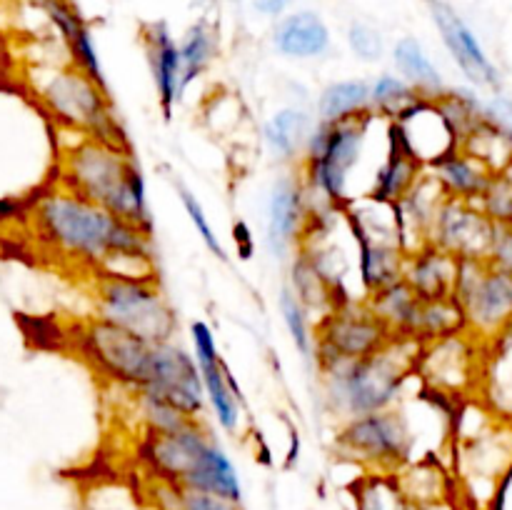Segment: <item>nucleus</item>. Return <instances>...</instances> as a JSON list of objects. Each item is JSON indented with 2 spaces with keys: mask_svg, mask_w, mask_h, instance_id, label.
Returning a JSON list of instances; mask_svg holds the SVG:
<instances>
[{
  "mask_svg": "<svg viewBox=\"0 0 512 510\" xmlns=\"http://www.w3.org/2000/svg\"><path fill=\"white\" fill-rule=\"evenodd\" d=\"M308 220V193L303 180L280 178L268 200V245L275 258H288L290 250L300 248Z\"/></svg>",
  "mask_w": 512,
  "mask_h": 510,
  "instance_id": "nucleus-18",
  "label": "nucleus"
},
{
  "mask_svg": "<svg viewBox=\"0 0 512 510\" xmlns=\"http://www.w3.org/2000/svg\"><path fill=\"white\" fill-rule=\"evenodd\" d=\"M425 165L405 148L400 140L398 130H395L393 120L388 123V148H385V160L380 170L375 173L373 190L368 198L380 200V203L398 205L410 190L418 185V180L425 175Z\"/></svg>",
  "mask_w": 512,
  "mask_h": 510,
  "instance_id": "nucleus-21",
  "label": "nucleus"
},
{
  "mask_svg": "<svg viewBox=\"0 0 512 510\" xmlns=\"http://www.w3.org/2000/svg\"><path fill=\"white\" fill-rule=\"evenodd\" d=\"M255 8H258L263 15L275 18V15H280L285 8H288V0H255Z\"/></svg>",
  "mask_w": 512,
  "mask_h": 510,
  "instance_id": "nucleus-43",
  "label": "nucleus"
},
{
  "mask_svg": "<svg viewBox=\"0 0 512 510\" xmlns=\"http://www.w3.org/2000/svg\"><path fill=\"white\" fill-rule=\"evenodd\" d=\"M495 223L475 203L445 198L430 228V245L448 250L458 260H488Z\"/></svg>",
  "mask_w": 512,
  "mask_h": 510,
  "instance_id": "nucleus-14",
  "label": "nucleus"
},
{
  "mask_svg": "<svg viewBox=\"0 0 512 510\" xmlns=\"http://www.w3.org/2000/svg\"><path fill=\"white\" fill-rule=\"evenodd\" d=\"M463 330H468V323H465V313L458 300H455V295L438 300H423L418 325H415V340L418 343L448 338V335L463 333Z\"/></svg>",
  "mask_w": 512,
  "mask_h": 510,
  "instance_id": "nucleus-32",
  "label": "nucleus"
},
{
  "mask_svg": "<svg viewBox=\"0 0 512 510\" xmlns=\"http://www.w3.org/2000/svg\"><path fill=\"white\" fill-rule=\"evenodd\" d=\"M35 238L53 255L88 265L98 273L113 255L155 258L153 233L90 203L83 195L55 185L28 205Z\"/></svg>",
  "mask_w": 512,
  "mask_h": 510,
  "instance_id": "nucleus-1",
  "label": "nucleus"
},
{
  "mask_svg": "<svg viewBox=\"0 0 512 510\" xmlns=\"http://www.w3.org/2000/svg\"><path fill=\"white\" fill-rule=\"evenodd\" d=\"M83 350L95 368L115 383L133 390H145L153 373L155 343L108 323L103 318L90 320L83 333Z\"/></svg>",
  "mask_w": 512,
  "mask_h": 510,
  "instance_id": "nucleus-11",
  "label": "nucleus"
},
{
  "mask_svg": "<svg viewBox=\"0 0 512 510\" xmlns=\"http://www.w3.org/2000/svg\"><path fill=\"white\" fill-rule=\"evenodd\" d=\"M355 510H418L398 473H365L353 488Z\"/></svg>",
  "mask_w": 512,
  "mask_h": 510,
  "instance_id": "nucleus-28",
  "label": "nucleus"
},
{
  "mask_svg": "<svg viewBox=\"0 0 512 510\" xmlns=\"http://www.w3.org/2000/svg\"><path fill=\"white\" fill-rule=\"evenodd\" d=\"M280 313H283V320H285V325H288V333H290V338H293L298 353L303 355L305 360L313 358L315 338L310 335L308 308H305L303 300L295 295L293 288H285L283 293H280Z\"/></svg>",
  "mask_w": 512,
  "mask_h": 510,
  "instance_id": "nucleus-36",
  "label": "nucleus"
},
{
  "mask_svg": "<svg viewBox=\"0 0 512 510\" xmlns=\"http://www.w3.org/2000/svg\"><path fill=\"white\" fill-rule=\"evenodd\" d=\"M393 60L395 65H398L400 73H403V78L408 80L423 98L438 100L448 93L443 75H440V70L435 68L433 60L428 58L423 45L415 38L398 40V45L393 48Z\"/></svg>",
  "mask_w": 512,
  "mask_h": 510,
  "instance_id": "nucleus-26",
  "label": "nucleus"
},
{
  "mask_svg": "<svg viewBox=\"0 0 512 510\" xmlns=\"http://www.w3.org/2000/svg\"><path fill=\"white\" fill-rule=\"evenodd\" d=\"M375 315L385 323L393 338H413L415 340V325H418L420 305L423 298L415 293L408 285V280L400 278L395 283L385 285V288L375 290L365 298Z\"/></svg>",
  "mask_w": 512,
  "mask_h": 510,
  "instance_id": "nucleus-24",
  "label": "nucleus"
},
{
  "mask_svg": "<svg viewBox=\"0 0 512 510\" xmlns=\"http://www.w3.org/2000/svg\"><path fill=\"white\" fill-rule=\"evenodd\" d=\"M168 490L170 510H243L235 500L223 498V495L205 493V490L175 488V485L163 483Z\"/></svg>",
  "mask_w": 512,
  "mask_h": 510,
  "instance_id": "nucleus-38",
  "label": "nucleus"
},
{
  "mask_svg": "<svg viewBox=\"0 0 512 510\" xmlns=\"http://www.w3.org/2000/svg\"><path fill=\"white\" fill-rule=\"evenodd\" d=\"M488 115L495 120V123L503 125L512 138V100L503 98V95H495V98L488 103Z\"/></svg>",
  "mask_w": 512,
  "mask_h": 510,
  "instance_id": "nucleus-42",
  "label": "nucleus"
},
{
  "mask_svg": "<svg viewBox=\"0 0 512 510\" xmlns=\"http://www.w3.org/2000/svg\"><path fill=\"white\" fill-rule=\"evenodd\" d=\"M348 45L355 53V58L365 60V63H375V60L383 58L385 53L383 35H380L373 25H365V23L350 25Z\"/></svg>",
  "mask_w": 512,
  "mask_h": 510,
  "instance_id": "nucleus-40",
  "label": "nucleus"
},
{
  "mask_svg": "<svg viewBox=\"0 0 512 510\" xmlns=\"http://www.w3.org/2000/svg\"><path fill=\"white\" fill-rule=\"evenodd\" d=\"M370 110L373 100H370V83L365 80H340L328 85L318 98V120L325 123L358 118Z\"/></svg>",
  "mask_w": 512,
  "mask_h": 510,
  "instance_id": "nucleus-29",
  "label": "nucleus"
},
{
  "mask_svg": "<svg viewBox=\"0 0 512 510\" xmlns=\"http://www.w3.org/2000/svg\"><path fill=\"white\" fill-rule=\"evenodd\" d=\"M393 340L383 320L370 310L365 300H348L323 315L315 338V358L320 365L335 360H358L378 353Z\"/></svg>",
  "mask_w": 512,
  "mask_h": 510,
  "instance_id": "nucleus-10",
  "label": "nucleus"
},
{
  "mask_svg": "<svg viewBox=\"0 0 512 510\" xmlns=\"http://www.w3.org/2000/svg\"><path fill=\"white\" fill-rule=\"evenodd\" d=\"M460 150L478 158L493 173H505V170L512 168V138L508 135V130L495 123L490 115L473 133L465 135V140L460 143Z\"/></svg>",
  "mask_w": 512,
  "mask_h": 510,
  "instance_id": "nucleus-30",
  "label": "nucleus"
},
{
  "mask_svg": "<svg viewBox=\"0 0 512 510\" xmlns=\"http://www.w3.org/2000/svg\"><path fill=\"white\" fill-rule=\"evenodd\" d=\"M35 93L43 100L45 110L65 130L103 140V143L115 145V148L130 150L128 138H125L123 128H120L118 118L113 113L108 88L95 83L73 63H70V68L50 70L45 78L38 80Z\"/></svg>",
  "mask_w": 512,
  "mask_h": 510,
  "instance_id": "nucleus-6",
  "label": "nucleus"
},
{
  "mask_svg": "<svg viewBox=\"0 0 512 510\" xmlns=\"http://www.w3.org/2000/svg\"><path fill=\"white\" fill-rule=\"evenodd\" d=\"M190 338H193V355L198 360L200 375H203L205 398L218 418L220 428L233 433L240 425V390L235 380L230 378L223 358L218 353V343L208 323L195 320L190 325Z\"/></svg>",
  "mask_w": 512,
  "mask_h": 510,
  "instance_id": "nucleus-16",
  "label": "nucleus"
},
{
  "mask_svg": "<svg viewBox=\"0 0 512 510\" xmlns=\"http://www.w3.org/2000/svg\"><path fill=\"white\" fill-rule=\"evenodd\" d=\"M455 300L465 323L480 340H495L512 328V273L490 260H460Z\"/></svg>",
  "mask_w": 512,
  "mask_h": 510,
  "instance_id": "nucleus-8",
  "label": "nucleus"
},
{
  "mask_svg": "<svg viewBox=\"0 0 512 510\" xmlns=\"http://www.w3.org/2000/svg\"><path fill=\"white\" fill-rule=\"evenodd\" d=\"M393 125L398 130L400 140L405 143V148L425 168H433L445 155L455 153L460 148V140L455 135L453 125L448 123L443 108L433 98H420L403 115H398Z\"/></svg>",
  "mask_w": 512,
  "mask_h": 510,
  "instance_id": "nucleus-15",
  "label": "nucleus"
},
{
  "mask_svg": "<svg viewBox=\"0 0 512 510\" xmlns=\"http://www.w3.org/2000/svg\"><path fill=\"white\" fill-rule=\"evenodd\" d=\"M438 103L460 143L465 140V135H470L480 123L488 120V103H483L470 88L448 90L443 98H438Z\"/></svg>",
  "mask_w": 512,
  "mask_h": 510,
  "instance_id": "nucleus-33",
  "label": "nucleus"
},
{
  "mask_svg": "<svg viewBox=\"0 0 512 510\" xmlns=\"http://www.w3.org/2000/svg\"><path fill=\"white\" fill-rule=\"evenodd\" d=\"M140 458L158 483L205 490L235 503L243 500V485L233 460L213 435L205 433L200 420L175 433H148L140 445Z\"/></svg>",
  "mask_w": 512,
  "mask_h": 510,
  "instance_id": "nucleus-4",
  "label": "nucleus"
},
{
  "mask_svg": "<svg viewBox=\"0 0 512 510\" xmlns=\"http://www.w3.org/2000/svg\"><path fill=\"white\" fill-rule=\"evenodd\" d=\"M418 510H458L450 498H440V500H430V503H420Z\"/></svg>",
  "mask_w": 512,
  "mask_h": 510,
  "instance_id": "nucleus-44",
  "label": "nucleus"
},
{
  "mask_svg": "<svg viewBox=\"0 0 512 510\" xmlns=\"http://www.w3.org/2000/svg\"><path fill=\"white\" fill-rule=\"evenodd\" d=\"M460 260L438 245H425L405 258L403 278L423 300L450 298L458 280Z\"/></svg>",
  "mask_w": 512,
  "mask_h": 510,
  "instance_id": "nucleus-22",
  "label": "nucleus"
},
{
  "mask_svg": "<svg viewBox=\"0 0 512 510\" xmlns=\"http://www.w3.org/2000/svg\"><path fill=\"white\" fill-rule=\"evenodd\" d=\"M178 190H180V200H183V205H185V213H188V218H190V223H193V228L198 230V235H200V240H203V243H205V248H208L213 255H218L220 260L228 258V255H225V248H223V245H220L218 235H215L213 225H210L208 215H205L203 205H200V200L195 198V195L190 193V190H185V188H178Z\"/></svg>",
  "mask_w": 512,
  "mask_h": 510,
  "instance_id": "nucleus-39",
  "label": "nucleus"
},
{
  "mask_svg": "<svg viewBox=\"0 0 512 510\" xmlns=\"http://www.w3.org/2000/svg\"><path fill=\"white\" fill-rule=\"evenodd\" d=\"M338 448L373 473H398L410 463L413 430L398 408L345 420Z\"/></svg>",
  "mask_w": 512,
  "mask_h": 510,
  "instance_id": "nucleus-9",
  "label": "nucleus"
},
{
  "mask_svg": "<svg viewBox=\"0 0 512 510\" xmlns=\"http://www.w3.org/2000/svg\"><path fill=\"white\" fill-rule=\"evenodd\" d=\"M58 185L153 233L145 178L133 148H115L78 133L73 145L60 155Z\"/></svg>",
  "mask_w": 512,
  "mask_h": 510,
  "instance_id": "nucleus-2",
  "label": "nucleus"
},
{
  "mask_svg": "<svg viewBox=\"0 0 512 510\" xmlns=\"http://www.w3.org/2000/svg\"><path fill=\"white\" fill-rule=\"evenodd\" d=\"M483 340L470 330L420 345L415 378L438 395H465L480 378L478 350Z\"/></svg>",
  "mask_w": 512,
  "mask_h": 510,
  "instance_id": "nucleus-12",
  "label": "nucleus"
},
{
  "mask_svg": "<svg viewBox=\"0 0 512 510\" xmlns=\"http://www.w3.org/2000/svg\"><path fill=\"white\" fill-rule=\"evenodd\" d=\"M423 95L413 88L405 78L400 75H380L373 85H370V100H373V113L383 115V118L395 120L398 115H403L405 110Z\"/></svg>",
  "mask_w": 512,
  "mask_h": 510,
  "instance_id": "nucleus-34",
  "label": "nucleus"
},
{
  "mask_svg": "<svg viewBox=\"0 0 512 510\" xmlns=\"http://www.w3.org/2000/svg\"><path fill=\"white\" fill-rule=\"evenodd\" d=\"M420 345L413 338H393L368 358L320 365L333 413L350 420L395 408L405 383L415 375Z\"/></svg>",
  "mask_w": 512,
  "mask_h": 510,
  "instance_id": "nucleus-3",
  "label": "nucleus"
},
{
  "mask_svg": "<svg viewBox=\"0 0 512 510\" xmlns=\"http://www.w3.org/2000/svg\"><path fill=\"white\" fill-rule=\"evenodd\" d=\"M313 128V118L305 110L283 108L265 123L263 138L278 158L290 160L295 155L305 153V145L313 135Z\"/></svg>",
  "mask_w": 512,
  "mask_h": 510,
  "instance_id": "nucleus-27",
  "label": "nucleus"
},
{
  "mask_svg": "<svg viewBox=\"0 0 512 510\" xmlns=\"http://www.w3.org/2000/svg\"><path fill=\"white\" fill-rule=\"evenodd\" d=\"M98 318L150 343H165L178 333V315L155 280L98 278Z\"/></svg>",
  "mask_w": 512,
  "mask_h": 510,
  "instance_id": "nucleus-7",
  "label": "nucleus"
},
{
  "mask_svg": "<svg viewBox=\"0 0 512 510\" xmlns=\"http://www.w3.org/2000/svg\"><path fill=\"white\" fill-rule=\"evenodd\" d=\"M138 405L140 415H143L145 425H148V433H175V430L188 428L193 420H198L185 415L183 410L170 405L168 400L158 398L153 393H143V390H138Z\"/></svg>",
  "mask_w": 512,
  "mask_h": 510,
  "instance_id": "nucleus-35",
  "label": "nucleus"
},
{
  "mask_svg": "<svg viewBox=\"0 0 512 510\" xmlns=\"http://www.w3.org/2000/svg\"><path fill=\"white\" fill-rule=\"evenodd\" d=\"M428 170L448 198L468 200V203H478V198L488 188L490 178H493V170L488 165H483L478 158H473V155L460 148L455 153L445 155L440 163H435Z\"/></svg>",
  "mask_w": 512,
  "mask_h": 510,
  "instance_id": "nucleus-25",
  "label": "nucleus"
},
{
  "mask_svg": "<svg viewBox=\"0 0 512 510\" xmlns=\"http://www.w3.org/2000/svg\"><path fill=\"white\" fill-rule=\"evenodd\" d=\"M143 393H153L168 400L170 405L183 410L190 418H200L205 410V400H208L198 360L175 340L155 343L153 373H150V383Z\"/></svg>",
  "mask_w": 512,
  "mask_h": 510,
  "instance_id": "nucleus-13",
  "label": "nucleus"
},
{
  "mask_svg": "<svg viewBox=\"0 0 512 510\" xmlns=\"http://www.w3.org/2000/svg\"><path fill=\"white\" fill-rule=\"evenodd\" d=\"M40 10L50 18V23L55 25V30L63 38L65 50L70 55V63L78 70H83L88 78H93L95 83L105 85V73L103 65H100L98 50H95L93 35H90L88 25L80 18V13L75 10V5L70 0H33Z\"/></svg>",
  "mask_w": 512,
  "mask_h": 510,
  "instance_id": "nucleus-20",
  "label": "nucleus"
},
{
  "mask_svg": "<svg viewBox=\"0 0 512 510\" xmlns=\"http://www.w3.org/2000/svg\"><path fill=\"white\" fill-rule=\"evenodd\" d=\"M475 205L495 225H512V170L493 173L488 188L483 190V195H480Z\"/></svg>",
  "mask_w": 512,
  "mask_h": 510,
  "instance_id": "nucleus-37",
  "label": "nucleus"
},
{
  "mask_svg": "<svg viewBox=\"0 0 512 510\" xmlns=\"http://www.w3.org/2000/svg\"><path fill=\"white\" fill-rule=\"evenodd\" d=\"M430 15H433L435 28L440 30V38H443L445 48L450 50L453 60L458 63V68L463 70L465 78L470 80L478 88H500V73L495 68L493 60L488 58V53L480 45L478 35L470 30V25L450 8L445 0H428Z\"/></svg>",
  "mask_w": 512,
  "mask_h": 510,
  "instance_id": "nucleus-17",
  "label": "nucleus"
},
{
  "mask_svg": "<svg viewBox=\"0 0 512 510\" xmlns=\"http://www.w3.org/2000/svg\"><path fill=\"white\" fill-rule=\"evenodd\" d=\"M488 260L495 268L512 273V225H495V238Z\"/></svg>",
  "mask_w": 512,
  "mask_h": 510,
  "instance_id": "nucleus-41",
  "label": "nucleus"
},
{
  "mask_svg": "<svg viewBox=\"0 0 512 510\" xmlns=\"http://www.w3.org/2000/svg\"><path fill=\"white\" fill-rule=\"evenodd\" d=\"M273 43L288 58H320L330 50V30L318 13L298 10L275 25Z\"/></svg>",
  "mask_w": 512,
  "mask_h": 510,
  "instance_id": "nucleus-23",
  "label": "nucleus"
},
{
  "mask_svg": "<svg viewBox=\"0 0 512 510\" xmlns=\"http://www.w3.org/2000/svg\"><path fill=\"white\" fill-rule=\"evenodd\" d=\"M378 113L325 123L318 120L303 153V185L308 195H318L330 208H348L353 203L350 178L363 163L370 128Z\"/></svg>",
  "mask_w": 512,
  "mask_h": 510,
  "instance_id": "nucleus-5",
  "label": "nucleus"
},
{
  "mask_svg": "<svg viewBox=\"0 0 512 510\" xmlns=\"http://www.w3.org/2000/svg\"><path fill=\"white\" fill-rule=\"evenodd\" d=\"M140 38H143L150 73H153L155 88H158L160 108H163L165 118H170L173 105L183 98V90H180V80H183L180 45L175 43L173 33H170L163 20L160 23H145L143 30H140Z\"/></svg>",
  "mask_w": 512,
  "mask_h": 510,
  "instance_id": "nucleus-19",
  "label": "nucleus"
},
{
  "mask_svg": "<svg viewBox=\"0 0 512 510\" xmlns=\"http://www.w3.org/2000/svg\"><path fill=\"white\" fill-rule=\"evenodd\" d=\"M180 63H183V80H180V90H188V85L195 78L208 70V65L213 63L215 55H218V33H215L213 25L208 20H200V23L190 25L185 30L183 40H180Z\"/></svg>",
  "mask_w": 512,
  "mask_h": 510,
  "instance_id": "nucleus-31",
  "label": "nucleus"
}]
</instances>
